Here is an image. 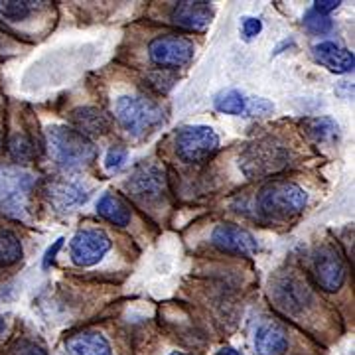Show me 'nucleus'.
Here are the masks:
<instances>
[{"label":"nucleus","mask_w":355,"mask_h":355,"mask_svg":"<svg viewBox=\"0 0 355 355\" xmlns=\"http://www.w3.org/2000/svg\"><path fill=\"white\" fill-rule=\"evenodd\" d=\"M216 355H241V354H239L235 347H229L227 345V347H221V349H219Z\"/></svg>","instance_id":"32"},{"label":"nucleus","mask_w":355,"mask_h":355,"mask_svg":"<svg viewBox=\"0 0 355 355\" xmlns=\"http://www.w3.org/2000/svg\"><path fill=\"white\" fill-rule=\"evenodd\" d=\"M0 142H2V135H0Z\"/></svg>","instance_id":"35"},{"label":"nucleus","mask_w":355,"mask_h":355,"mask_svg":"<svg viewBox=\"0 0 355 355\" xmlns=\"http://www.w3.org/2000/svg\"><path fill=\"white\" fill-rule=\"evenodd\" d=\"M69 123H71V128L79 135H83L85 139L103 137L111 128V119L97 107H77L69 113Z\"/></svg>","instance_id":"14"},{"label":"nucleus","mask_w":355,"mask_h":355,"mask_svg":"<svg viewBox=\"0 0 355 355\" xmlns=\"http://www.w3.org/2000/svg\"><path fill=\"white\" fill-rule=\"evenodd\" d=\"M48 148L51 158L67 170H76L95 160L93 142L71 127H51L48 130Z\"/></svg>","instance_id":"3"},{"label":"nucleus","mask_w":355,"mask_h":355,"mask_svg":"<svg viewBox=\"0 0 355 355\" xmlns=\"http://www.w3.org/2000/svg\"><path fill=\"white\" fill-rule=\"evenodd\" d=\"M291 166V150L277 139H261L249 144L239 158V168L249 180L279 174Z\"/></svg>","instance_id":"2"},{"label":"nucleus","mask_w":355,"mask_h":355,"mask_svg":"<svg viewBox=\"0 0 355 355\" xmlns=\"http://www.w3.org/2000/svg\"><path fill=\"white\" fill-rule=\"evenodd\" d=\"M10 355H48V352L42 345L30 342V340H18L10 347Z\"/></svg>","instance_id":"28"},{"label":"nucleus","mask_w":355,"mask_h":355,"mask_svg":"<svg viewBox=\"0 0 355 355\" xmlns=\"http://www.w3.org/2000/svg\"><path fill=\"white\" fill-rule=\"evenodd\" d=\"M314 279L326 292H338L345 282V265L340 253L330 245L320 247L314 254Z\"/></svg>","instance_id":"9"},{"label":"nucleus","mask_w":355,"mask_h":355,"mask_svg":"<svg viewBox=\"0 0 355 355\" xmlns=\"http://www.w3.org/2000/svg\"><path fill=\"white\" fill-rule=\"evenodd\" d=\"M306 203H308V193L298 184L286 182V180L266 184L257 196L259 209L265 216L275 217V219H286V217L302 214Z\"/></svg>","instance_id":"4"},{"label":"nucleus","mask_w":355,"mask_h":355,"mask_svg":"<svg viewBox=\"0 0 355 355\" xmlns=\"http://www.w3.org/2000/svg\"><path fill=\"white\" fill-rule=\"evenodd\" d=\"M46 198L60 209H69L73 205H81L87 200V193L81 186L71 184V182H55L46 188Z\"/></svg>","instance_id":"18"},{"label":"nucleus","mask_w":355,"mask_h":355,"mask_svg":"<svg viewBox=\"0 0 355 355\" xmlns=\"http://www.w3.org/2000/svg\"><path fill=\"white\" fill-rule=\"evenodd\" d=\"M32 188H34V178L30 174L18 172L0 178V211L14 219H22Z\"/></svg>","instance_id":"8"},{"label":"nucleus","mask_w":355,"mask_h":355,"mask_svg":"<svg viewBox=\"0 0 355 355\" xmlns=\"http://www.w3.org/2000/svg\"><path fill=\"white\" fill-rule=\"evenodd\" d=\"M170 355H186V354H180V352H174V354H170Z\"/></svg>","instance_id":"34"},{"label":"nucleus","mask_w":355,"mask_h":355,"mask_svg":"<svg viewBox=\"0 0 355 355\" xmlns=\"http://www.w3.org/2000/svg\"><path fill=\"white\" fill-rule=\"evenodd\" d=\"M127 158V148H123V146H113V148H109V153L105 156V168H107L109 172H116V170H121V168L125 166Z\"/></svg>","instance_id":"27"},{"label":"nucleus","mask_w":355,"mask_h":355,"mask_svg":"<svg viewBox=\"0 0 355 355\" xmlns=\"http://www.w3.org/2000/svg\"><path fill=\"white\" fill-rule=\"evenodd\" d=\"M40 2H24V0H6L0 2V18L8 22H20L38 10Z\"/></svg>","instance_id":"23"},{"label":"nucleus","mask_w":355,"mask_h":355,"mask_svg":"<svg viewBox=\"0 0 355 355\" xmlns=\"http://www.w3.org/2000/svg\"><path fill=\"white\" fill-rule=\"evenodd\" d=\"M174 81H176V77L172 76V73H168L166 69L148 73V85H150L156 93H166V91H170V89L174 87Z\"/></svg>","instance_id":"26"},{"label":"nucleus","mask_w":355,"mask_h":355,"mask_svg":"<svg viewBox=\"0 0 355 355\" xmlns=\"http://www.w3.org/2000/svg\"><path fill=\"white\" fill-rule=\"evenodd\" d=\"M114 119L132 139H146L164 123V113L148 97L123 95L114 105Z\"/></svg>","instance_id":"1"},{"label":"nucleus","mask_w":355,"mask_h":355,"mask_svg":"<svg viewBox=\"0 0 355 355\" xmlns=\"http://www.w3.org/2000/svg\"><path fill=\"white\" fill-rule=\"evenodd\" d=\"M8 153L12 156L16 162H30L36 150H34V142L28 139L26 135H14L12 139L8 140Z\"/></svg>","instance_id":"24"},{"label":"nucleus","mask_w":355,"mask_h":355,"mask_svg":"<svg viewBox=\"0 0 355 355\" xmlns=\"http://www.w3.org/2000/svg\"><path fill=\"white\" fill-rule=\"evenodd\" d=\"M4 328H6V322H4V318L0 316V331H4Z\"/></svg>","instance_id":"33"},{"label":"nucleus","mask_w":355,"mask_h":355,"mask_svg":"<svg viewBox=\"0 0 355 355\" xmlns=\"http://www.w3.org/2000/svg\"><path fill=\"white\" fill-rule=\"evenodd\" d=\"M65 349L69 355H113L109 340L93 330L77 331L65 340Z\"/></svg>","instance_id":"16"},{"label":"nucleus","mask_w":355,"mask_h":355,"mask_svg":"<svg viewBox=\"0 0 355 355\" xmlns=\"http://www.w3.org/2000/svg\"><path fill=\"white\" fill-rule=\"evenodd\" d=\"M261 30H263V22H261L259 18H253V16H245V18H243L241 34L247 42L257 38V36L261 34Z\"/></svg>","instance_id":"29"},{"label":"nucleus","mask_w":355,"mask_h":355,"mask_svg":"<svg viewBox=\"0 0 355 355\" xmlns=\"http://www.w3.org/2000/svg\"><path fill=\"white\" fill-rule=\"evenodd\" d=\"M62 245H64V239H58V241L53 243V247H50V249L46 251L44 261H42V266H44V268H50L51 263H53V259H55V254H58V251L62 249Z\"/></svg>","instance_id":"31"},{"label":"nucleus","mask_w":355,"mask_h":355,"mask_svg":"<svg viewBox=\"0 0 355 355\" xmlns=\"http://www.w3.org/2000/svg\"><path fill=\"white\" fill-rule=\"evenodd\" d=\"M127 188L139 200H146V202L160 200L166 193L164 172L156 164L139 166L128 178Z\"/></svg>","instance_id":"12"},{"label":"nucleus","mask_w":355,"mask_h":355,"mask_svg":"<svg viewBox=\"0 0 355 355\" xmlns=\"http://www.w3.org/2000/svg\"><path fill=\"white\" fill-rule=\"evenodd\" d=\"M302 128L306 130V135L316 142H326V140L334 139L338 135V123L331 119H324V116L306 119V121H302Z\"/></svg>","instance_id":"22"},{"label":"nucleus","mask_w":355,"mask_h":355,"mask_svg":"<svg viewBox=\"0 0 355 355\" xmlns=\"http://www.w3.org/2000/svg\"><path fill=\"white\" fill-rule=\"evenodd\" d=\"M22 253V243L12 231H0V268L16 265Z\"/></svg>","instance_id":"21"},{"label":"nucleus","mask_w":355,"mask_h":355,"mask_svg":"<svg viewBox=\"0 0 355 355\" xmlns=\"http://www.w3.org/2000/svg\"><path fill=\"white\" fill-rule=\"evenodd\" d=\"M219 148V137L211 127H184L176 135V154L188 164H202Z\"/></svg>","instance_id":"5"},{"label":"nucleus","mask_w":355,"mask_h":355,"mask_svg":"<svg viewBox=\"0 0 355 355\" xmlns=\"http://www.w3.org/2000/svg\"><path fill=\"white\" fill-rule=\"evenodd\" d=\"M314 58L318 64L328 67L334 73H349L354 71L355 58L349 50L338 46L336 42H320L314 46Z\"/></svg>","instance_id":"15"},{"label":"nucleus","mask_w":355,"mask_h":355,"mask_svg":"<svg viewBox=\"0 0 355 355\" xmlns=\"http://www.w3.org/2000/svg\"><path fill=\"white\" fill-rule=\"evenodd\" d=\"M340 4H342L340 0H316V2H314V10L328 16V14L334 12V10H338Z\"/></svg>","instance_id":"30"},{"label":"nucleus","mask_w":355,"mask_h":355,"mask_svg":"<svg viewBox=\"0 0 355 355\" xmlns=\"http://www.w3.org/2000/svg\"><path fill=\"white\" fill-rule=\"evenodd\" d=\"M193 44L184 36L166 34L158 36L148 44V58L160 69H178L191 62L193 58Z\"/></svg>","instance_id":"6"},{"label":"nucleus","mask_w":355,"mask_h":355,"mask_svg":"<svg viewBox=\"0 0 355 355\" xmlns=\"http://www.w3.org/2000/svg\"><path fill=\"white\" fill-rule=\"evenodd\" d=\"M111 251V239L101 229H81L69 243L71 261L77 266H93Z\"/></svg>","instance_id":"7"},{"label":"nucleus","mask_w":355,"mask_h":355,"mask_svg":"<svg viewBox=\"0 0 355 355\" xmlns=\"http://www.w3.org/2000/svg\"><path fill=\"white\" fill-rule=\"evenodd\" d=\"M214 105L219 113L225 114H245L247 116V107H249V99L243 95L241 91L237 89H227V91H221L214 99Z\"/></svg>","instance_id":"20"},{"label":"nucleus","mask_w":355,"mask_h":355,"mask_svg":"<svg viewBox=\"0 0 355 355\" xmlns=\"http://www.w3.org/2000/svg\"><path fill=\"white\" fill-rule=\"evenodd\" d=\"M304 26L306 30L312 32V34H328L331 28H334V22H331L330 16L320 14L316 12L314 8H310V10L304 14Z\"/></svg>","instance_id":"25"},{"label":"nucleus","mask_w":355,"mask_h":355,"mask_svg":"<svg viewBox=\"0 0 355 355\" xmlns=\"http://www.w3.org/2000/svg\"><path fill=\"white\" fill-rule=\"evenodd\" d=\"M288 340L284 330L277 324H263L254 336V349L259 355H284Z\"/></svg>","instance_id":"17"},{"label":"nucleus","mask_w":355,"mask_h":355,"mask_svg":"<svg viewBox=\"0 0 355 355\" xmlns=\"http://www.w3.org/2000/svg\"><path fill=\"white\" fill-rule=\"evenodd\" d=\"M272 288V298L279 308H282L288 314H302L308 306L312 304V292L304 282L296 277H280L275 280Z\"/></svg>","instance_id":"10"},{"label":"nucleus","mask_w":355,"mask_h":355,"mask_svg":"<svg viewBox=\"0 0 355 355\" xmlns=\"http://www.w3.org/2000/svg\"><path fill=\"white\" fill-rule=\"evenodd\" d=\"M97 214L107 219L109 223H113L116 227H127L130 223V209L121 198H116L113 193H105L99 203H97Z\"/></svg>","instance_id":"19"},{"label":"nucleus","mask_w":355,"mask_h":355,"mask_svg":"<svg viewBox=\"0 0 355 355\" xmlns=\"http://www.w3.org/2000/svg\"><path fill=\"white\" fill-rule=\"evenodd\" d=\"M214 18V8L209 2H176L172 6L170 20L172 24L180 26L190 32H205Z\"/></svg>","instance_id":"13"},{"label":"nucleus","mask_w":355,"mask_h":355,"mask_svg":"<svg viewBox=\"0 0 355 355\" xmlns=\"http://www.w3.org/2000/svg\"><path fill=\"white\" fill-rule=\"evenodd\" d=\"M211 243L221 253L251 257L259 251V243L253 233L233 223H219L211 233Z\"/></svg>","instance_id":"11"}]
</instances>
